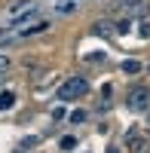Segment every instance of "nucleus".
I'll list each match as a JSON object with an SVG mask.
<instances>
[{"label":"nucleus","mask_w":150,"mask_h":153,"mask_svg":"<svg viewBox=\"0 0 150 153\" xmlns=\"http://www.w3.org/2000/svg\"><path fill=\"white\" fill-rule=\"evenodd\" d=\"M3 83H6V74H0V86H3Z\"/></svg>","instance_id":"19"},{"label":"nucleus","mask_w":150,"mask_h":153,"mask_svg":"<svg viewBox=\"0 0 150 153\" xmlns=\"http://www.w3.org/2000/svg\"><path fill=\"white\" fill-rule=\"evenodd\" d=\"M104 58H107L104 52H86V55H83V61H86V65H101Z\"/></svg>","instance_id":"11"},{"label":"nucleus","mask_w":150,"mask_h":153,"mask_svg":"<svg viewBox=\"0 0 150 153\" xmlns=\"http://www.w3.org/2000/svg\"><path fill=\"white\" fill-rule=\"evenodd\" d=\"M86 92H89V80L86 76H68L65 83L58 86V101H74V98H83Z\"/></svg>","instance_id":"1"},{"label":"nucleus","mask_w":150,"mask_h":153,"mask_svg":"<svg viewBox=\"0 0 150 153\" xmlns=\"http://www.w3.org/2000/svg\"><path fill=\"white\" fill-rule=\"evenodd\" d=\"M86 117H89L86 110H74V113H71V123H74V126H80V123H86Z\"/></svg>","instance_id":"15"},{"label":"nucleus","mask_w":150,"mask_h":153,"mask_svg":"<svg viewBox=\"0 0 150 153\" xmlns=\"http://www.w3.org/2000/svg\"><path fill=\"white\" fill-rule=\"evenodd\" d=\"M138 37H141V40H150V22H147V19L138 25Z\"/></svg>","instance_id":"14"},{"label":"nucleus","mask_w":150,"mask_h":153,"mask_svg":"<svg viewBox=\"0 0 150 153\" xmlns=\"http://www.w3.org/2000/svg\"><path fill=\"white\" fill-rule=\"evenodd\" d=\"M126 104H129L132 113H144L150 107V89L147 86H135L132 92H129V98H126Z\"/></svg>","instance_id":"2"},{"label":"nucleus","mask_w":150,"mask_h":153,"mask_svg":"<svg viewBox=\"0 0 150 153\" xmlns=\"http://www.w3.org/2000/svg\"><path fill=\"white\" fill-rule=\"evenodd\" d=\"M16 104V92H0V113Z\"/></svg>","instance_id":"10"},{"label":"nucleus","mask_w":150,"mask_h":153,"mask_svg":"<svg viewBox=\"0 0 150 153\" xmlns=\"http://www.w3.org/2000/svg\"><path fill=\"white\" fill-rule=\"evenodd\" d=\"M52 117H55V120H65V107H61V104H58V107L52 110Z\"/></svg>","instance_id":"18"},{"label":"nucleus","mask_w":150,"mask_h":153,"mask_svg":"<svg viewBox=\"0 0 150 153\" xmlns=\"http://www.w3.org/2000/svg\"><path fill=\"white\" fill-rule=\"evenodd\" d=\"M9 68H12V58L0 52V74H9Z\"/></svg>","instance_id":"17"},{"label":"nucleus","mask_w":150,"mask_h":153,"mask_svg":"<svg viewBox=\"0 0 150 153\" xmlns=\"http://www.w3.org/2000/svg\"><path fill=\"white\" fill-rule=\"evenodd\" d=\"M83 0H55L52 9H55V16H71V12H77L80 9Z\"/></svg>","instance_id":"6"},{"label":"nucleus","mask_w":150,"mask_h":153,"mask_svg":"<svg viewBox=\"0 0 150 153\" xmlns=\"http://www.w3.org/2000/svg\"><path fill=\"white\" fill-rule=\"evenodd\" d=\"M37 144H40V138H37V135H28V138H22V144H19V147L28 150V147H37Z\"/></svg>","instance_id":"16"},{"label":"nucleus","mask_w":150,"mask_h":153,"mask_svg":"<svg viewBox=\"0 0 150 153\" xmlns=\"http://www.w3.org/2000/svg\"><path fill=\"white\" fill-rule=\"evenodd\" d=\"M92 34L95 37H114L117 34V25L110 19H98V22H92Z\"/></svg>","instance_id":"5"},{"label":"nucleus","mask_w":150,"mask_h":153,"mask_svg":"<svg viewBox=\"0 0 150 153\" xmlns=\"http://www.w3.org/2000/svg\"><path fill=\"white\" fill-rule=\"evenodd\" d=\"M129 31H132V16H129V19H120V22H117V34H129Z\"/></svg>","instance_id":"12"},{"label":"nucleus","mask_w":150,"mask_h":153,"mask_svg":"<svg viewBox=\"0 0 150 153\" xmlns=\"http://www.w3.org/2000/svg\"><path fill=\"white\" fill-rule=\"evenodd\" d=\"M16 153H28V150H25V147H19V150H16Z\"/></svg>","instance_id":"21"},{"label":"nucleus","mask_w":150,"mask_h":153,"mask_svg":"<svg viewBox=\"0 0 150 153\" xmlns=\"http://www.w3.org/2000/svg\"><path fill=\"white\" fill-rule=\"evenodd\" d=\"M126 144H129V150H132V153H147V138H144V135H138L135 129H129V132H126Z\"/></svg>","instance_id":"4"},{"label":"nucleus","mask_w":150,"mask_h":153,"mask_svg":"<svg viewBox=\"0 0 150 153\" xmlns=\"http://www.w3.org/2000/svg\"><path fill=\"white\" fill-rule=\"evenodd\" d=\"M129 16H132V19H147V16H150V3H144V0H141L138 6L129 9Z\"/></svg>","instance_id":"9"},{"label":"nucleus","mask_w":150,"mask_h":153,"mask_svg":"<svg viewBox=\"0 0 150 153\" xmlns=\"http://www.w3.org/2000/svg\"><path fill=\"white\" fill-rule=\"evenodd\" d=\"M147 132H150V123H147Z\"/></svg>","instance_id":"22"},{"label":"nucleus","mask_w":150,"mask_h":153,"mask_svg":"<svg viewBox=\"0 0 150 153\" xmlns=\"http://www.w3.org/2000/svg\"><path fill=\"white\" fill-rule=\"evenodd\" d=\"M37 6V0H12L9 3V9H6V16L12 19V16H22V12H28V9H34Z\"/></svg>","instance_id":"7"},{"label":"nucleus","mask_w":150,"mask_h":153,"mask_svg":"<svg viewBox=\"0 0 150 153\" xmlns=\"http://www.w3.org/2000/svg\"><path fill=\"white\" fill-rule=\"evenodd\" d=\"M49 28H52V22L49 19H37V22H28V25H22L19 28V40H25V37H37V34H46Z\"/></svg>","instance_id":"3"},{"label":"nucleus","mask_w":150,"mask_h":153,"mask_svg":"<svg viewBox=\"0 0 150 153\" xmlns=\"http://www.w3.org/2000/svg\"><path fill=\"white\" fill-rule=\"evenodd\" d=\"M120 68H123V74H141V68H144V65H141L138 58H126Z\"/></svg>","instance_id":"8"},{"label":"nucleus","mask_w":150,"mask_h":153,"mask_svg":"<svg viewBox=\"0 0 150 153\" xmlns=\"http://www.w3.org/2000/svg\"><path fill=\"white\" fill-rule=\"evenodd\" d=\"M58 144H61V150H74V147H77V138H74V135H65Z\"/></svg>","instance_id":"13"},{"label":"nucleus","mask_w":150,"mask_h":153,"mask_svg":"<svg viewBox=\"0 0 150 153\" xmlns=\"http://www.w3.org/2000/svg\"><path fill=\"white\" fill-rule=\"evenodd\" d=\"M107 153H120V150H117V147H110V150H107Z\"/></svg>","instance_id":"20"}]
</instances>
